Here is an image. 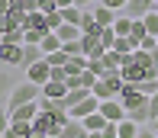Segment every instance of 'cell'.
<instances>
[{
	"instance_id": "29",
	"label": "cell",
	"mask_w": 158,
	"mask_h": 138,
	"mask_svg": "<svg viewBox=\"0 0 158 138\" xmlns=\"http://www.w3.org/2000/svg\"><path fill=\"white\" fill-rule=\"evenodd\" d=\"M61 52H64V55H84V52H81V39H74V42H61Z\"/></svg>"
},
{
	"instance_id": "8",
	"label": "cell",
	"mask_w": 158,
	"mask_h": 138,
	"mask_svg": "<svg viewBox=\"0 0 158 138\" xmlns=\"http://www.w3.org/2000/svg\"><path fill=\"white\" fill-rule=\"evenodd\" d=\"M97 109H100V100L90 93V97H84L77 106H71L68 116H71V119H87V116H90V112H97Z\"/></svg>"
},
{
	"instance_id": "36",
	"label": "cell",
	"mask_w": 158,
	"mask_h": 138,
	"mask_svg": "<svg viewBox=\"0 0 158 138\" xmlns=\"http://www.w3.org/2000/svg\"><path fill=\"white\" fill-rule=\"evenodd\" d=\"M100 3H106L110 10H123V6L129 3V0H100Z\"/></svg>"
},
{
	"instance_id": "11",
	"label": "cell",
	"mask_w": 158,
	"mask_h": 138,
	"mask_svg": "<svg viewBox=\"0 0 158 138\" xmlns=\"http://www.w3.org/2000/svg\"><path fill=\"white\" fill-rule=\"evenodd\" d=\"M81 52L87 58H100L106 48H103V42H100V35H81Z\"/></svg>"
},
{
	"instance_id": "3",
	"label": "cell",
	"mask_w": 158,
	"mask_h": 138,
	"mask_svg": "<svg viewBox=\"0 0 158 138\" xmlns=\"http://www.w3.org/2000/svg\"><path fill=\"white\" fill-rule=\"evenodd\" d=\"M126 87V81H123V74L119 71H106V74H100L97 77V84H94V97L97 100H113V97H119V90Z\"/></svg>"
},
{
	"instance_id": "4",
	"label": "cell",
	"mask_w": 158,
	"mask_h": 138,
	"mask_svg": "<svg viewBox=\"0 0 158 138\" xmlns=\"http://www.w3.org/2000/svg\"><path fill=\"white\" fill-rule=\"evenodd\" d=\"M39 97H42V87H35L32 81H23V84L13 87L10 100H6V109H16V106H23V103H35Z\"/></svg>"
},
{
	"instance_id": "32",
	"label": "cell",
	"mask_w": 158,
	"mask_h": 138,
	"mask_svg": "<svg viewBox=\"0 0 158 138\" xmlns=\"http://www.w3.org/2000/svg\"><path fill=\"white\" fill-rule=\"evenodd\" d=\"M6 128H10V109H6V106H0V135H3Z\"/></svg>"
},
{
	"instance_id": "7",
	"label": "cell",
	"mask_w": 158,
	"mask_h": 138,
	"mask_svg": "<svg viewBox=\"0 0 158 138\" xmlns=\"http://www.w3.org/2000/svg\"><path fill=\"white\" fill-rule=\"evenodd\" d=\"M0 61H3L6 68H19V64H23V45L0 42Z\"/></svg>"
},
{
	"instance_id": "13",
	"label": "cell",
	"mask_w": 158,
	"mask_h": 138,
	"mask_svg": "<svg viewBox=\"0 0 158 138\" xmlns=\"http://www.w3.org/2000/svg\"><path fill=\"white\" fill-rule=\"evenodd\" d=\"M87 71V55H71L68 61H64V74L74 77V74H84Z\"/></svg>"
},
{
	"instance_id": "45",
	"label": "cell",
	"mask_w": 158,
	"mask_h": 138,
	"mask_svg": "<svg viewBox=\"0 0 158 138\" xmlns=\"http://www.w3.org/2000/svg\"><path fill=\"white\" fill-rule=\"evenodd\" d=\"M152 10H155V13H158V0H155V6H152Z\"/></svg>"
},
{
	"instance_id": "31",
	"label": "cell",
	"mask_w": 158,
	"mask_h": 138,
	"mask_svg": "<svg viewBox=\"0 0 158 138\" xmlns=\"http://www.w3.org/2000/svg\"><path fill=\"white\" fill-rule=\"evenodd\" d=\"M139 48H142V52H155V48H158V35H145Z\"/></svg>"
},
{
	"instance_id": "2",
	"label": "cell",
	"mask_w": 158,
	"mask_h": 138,
	"mask_svg": "<svg viewBox=\"0 0 158 138\" xmlns=\"http://www.w3.org/2000/svg\"><path fill=\"white\" fill-rule=\"evenodd\" d=\"M68 122V112L64 109H48V112H42L32 119V135H48V138H55L61 132V125Z\"/></svg>"
},
{
	"instance_id": "6",
	"label": "cell",
	"mask_w": 158,
	"mask_h": 138,
	"mask_svg": "<svg viewBox=\"0 0 158 138\" xmlns=\"http://www.w3.org/2000/svg\"><path fill=\"white\" fill-rule=\"evenodd\" d=\"M100 112H103L106 122H123V119H126V106L119 103V97H113V100H100Z\"/></svg>"
},
{
	"instance_id": "44",
	"label": "cell",
	"mask_w": 158,
	"mask_h": 138,
	"mask_svg": "<svg viewBox=\"0 0 158 138\" xmlns=\"http://www.w3.org/2000/svg\"><path fill=\"white\" fill-rule=\"evenodd\" d=\"M87 138H103V135H100V132H87Z\"/></svg>"
},
{
	"instance_id": "40",
	"label": "cell",
	"mask_w": 158,
	"mask_h": 138,
	"mask_svg": "<svg viewBox=\"0 0 158 138\" xmlns=\"http://www.w3.org/2000/svg\"><path fill=\"white\" fill-rule=\"evenodd\" d=\"M58 3V10H68V6H74V0H55Z\"/></svg>"
},
{
	"instance_id": "39",
	"label": "cell",
	"mask_w": 158,
	"mask_h": 138,
	"mask_svg": "<svg viewBox=\"0 0 158 138\" xmlns=\"http://www.w3.org/2000/svg\"><path fill=\"white\" fill-rule=\"evenodd\" d=\"M10 13V0H0V16H6Z\"/></svg>"
},
{
	"instance_id": "33",
	"label": "cell",
	"mask_w": 158,
	"mask_h": 138,
	"mask_svg": "<svg viewBox=\"0 0 158 138\" xmlns=\"http://www.w3.org/2000/svg\"><path fill=\"white\" fill-rule=\"evenodd\" d=\"M55 10H58L55 0H39V13H45V16H48V13H55Z\"/></svg>"
},
{
	"instance_id": "10",
	"label": "cell",
	"mask_w": 158,
	"mask_h": 138,
	"mask_svg": "<svg viewBox=\"0 0 158 138\" xmlns=\"http://www.w3.org/2000/svg\"><path fill=\"white\" fill-rule=\"evenodd\" d=\"M55 138H87V128H84L81 119H71V116H68V122L61 125V132Z\"/></svg>"
},
{
	"instance_id": "19",
	"label": "cell",
	"mask_w": 158,
	"mask_h": 138,
	"mask_svg": "<svg viewBox=\"0 0 158 138\" xmlns=\"http://www.w3.org/2000/svg\"><path fill=\"white\" fill-rule=\"evenodd\" d=\"M135 135H139V122H132L129 116L123 122H116V138H135Z\"/></svg>"
},
{
	"instance_id": "9",
	"label": "cell",
	"mask_w": 158,
	"mask_h": 138,
	"mask_svg": "<svg viewBox=\"0 0 158 138\" xmlns=\"http://www.w3.org/2000/svg\"><path fill=\"white\" fill-rule=\"evenodd\" d=\"M35 116H39V100H35V103H23V106H16V109H10V122H32Z\"/></svg>"
},
{
	"instance_id": "37",
	"label": "cell",
	"mask_w": 158,
	"mask_h": 138,
	"mask_svg": "<svg viewBox=\"0 0 158 138\" xmlns=\"http://www.w3.org/2000/svg\"><path fill=\"white\" fill-rule=\"evenodd\" d=\"M100 0H74V6H81V10H94Z\"/></svg>"
},
{
	"instance_id": "15",
	"label": "cell",
	"mask_w": 158,
	"mask_h": 138,
	"mask_svg": "<svg viewBox=\"0 0 158 138\" xmlns=\"http://www.w3.org/2000/svg\"><path fill=\"white\" fill-rule=\"evenodd\" d=\"M84 97H90V90H87V87H77V90H68V93H64V100H61V109L68 112L71 106H77V103L84 100Z\"/></svg>"
},
{
	"instance_id": "21",
	"label": "cell",
	"mask_w": 158,
	"mask_h": 138,
	"mask_svg": "<svg viewBox=\"0 0 158 138\" xmlns=\"http://www.w3.org/2000/svg\"><path fill=\"white\" fill-rule=\"evenodd\" d=\"M39 48H42L45 55H52V52H58V48H61V39H58L55 32H45V35H42V42H39Z\"/></svg>"
},
{
	"instance_id": "20",
	"label": "cell",
	"mask_w": 158,
	"mask_h": 138,
	"mask_svg": "<svg viewBox=\"0 0 158 138\" xmlns=\"http://www.w3.org/2000/svg\"><path fill=\"white\" fill-rule=\"evenodd\" d=\"M145 35H148V32H145V23H142V19H132V29H129V35H126V39L132 42V48H139Z\"/></svg>"
},
{
	"instance_id": "18",
	"label": "cell",
	"mask_w": 158,
	"mask_h": 138,
	"mask_svg": "<svg viewBox=\"0 0 158 138\" xmlns=\"http://www.w3.org/2000/svg\"><path fill=\"white\" fill-rule=\"evenodd\" d=\"M42 58H45V52H42L39 45H23V64H19V68H29V64L42 61Z\"/></svg>"
},
{
	"instance_id": "14",
	"label": "cell",
	"mask_w": 158,
	"mask_h": 138,
	"mask_svg": "<svg viewBox=\"0 0 158 138\" xmlns=\"http://www.w3.org/2000/svg\"><path fill=\"white\" fill-rule=\"evenodd\" d=\"M90 13H94V19H97V26H113V19H116V16H113V13H116V10H110V6H106V3H97L94 6V10H90Z\"/></svg>"
},
{
	"instance_id": "41",
	"label": "cell",
	"mask_w": 158,
	"mask_h": 138,
	"mask_svg": "<svg viewBox=\"0 0 158 138\" xmlns=\"http://www.w3.org/2000/svg\"><path fill=\"white\" fill-rule=\"evenodd\" d=\"M142 6H145V10H152V6H155V0H142Z\"/></svg>"
},
{
	"instance_id": "12",
	"label": "cell",
	"mask_w": 158,
	"mask_h": 138,
	"mask_svg": "<svg viewBox=\"0 0 158 138\" xmlns=\"http://www.w3.org/2000/svg\"><path fill=\"white\" fill-rule=\"evenodd\" d=\"M64 93H68V84L64 81H48L42 87V97L45 100H64Z\"/></svg>"
},
{
	"instance_id": "17",
	"label": "cell",
	"mask_w": 158,
	"mask_h": 138,
	"mask_svg": "<svg viewBox=\"0 0 158 138\" xmlns=\"http://www.w3.org/2000/svg\"><path fill=\"white\" fill-rule=\"evenodd\" d=\"M81 122H84V128H87V132H103V128L110 125V122L103 119V112H100V109H97V112H90L87 119H81Z\"/></svg>"
},
{
	"instance_id": "16",
	"label": "cell",
	"mask_w": 158,
	"mask_h": 138,
	"mask_svg": "<svg viewBox=\"0 0 158 138\" xmlns=\"http://www.w3.org/2000/svg\"><path fill=\"white\" fill-rule=\"evenodd\" d=\"M55 35H58L61 42H74V39H81V26H74V23H61L58 29H55Z\"/></svg>"
},
{
	"instance_id": "24",
	"label": "cell",
	"mask_w": 158,
	"mask_h": 138,
	"mask_svg": "<svg viewBox=\"0 0 158 138\" xmlns=\"http://www.w3.org/2000/svg\"><path fill=\"white\" fill-rule=\"evenodd\" d=\"M113 52H119V55H132L135 48H132V42H129L126 35H116V42H113Z\"/></svg>"
},
{
	"instance_id": "34",
	"label": "cell",
	"mask_w": 158,
	"mask_h": 138,
	"mask_svg": "<svg viewBox=\"0 0 158 138\" xmlns=\"http://www.w3.org/2000/svg\"><path fill=\"white\" fill-rule=\"evenodd\" d=\"M135 138H158V132L152 125H139V135H135Z\"/></svg>"
},
{
	"instance_id": "1",
	"label": "cell",
	"mask_w": 158,
	"mask_h": 138,
	"mask_svg": "<svg viewBox=\"0 0 158 138\" xmlns=\"http://www.w3.org/2000/svg\"><path fill=\"white\" fill-rule=\"evenodd\" d=\"M119 103L126 106V116L132 122H139V125H148V122H152V116H148V97L135 84H126L123 90H119Z\"/></svg>"
},
{
	"instance_id": "30",
	"label": "cell",
	"mask_w": 158,
	"mask_h": 138,
	"mask_svg": "<svg viewBox=\"0 0 158 138\" xmlns=\"http://www.w3.org/2000/svg\"><path fill=\"white\" fill-rule=\"evenodd\" d=\"M45 23H48V29H52V32H55V29H58V26L64 23V16H61V10H55V13H48V16H45Z\"/></svg>"
},
{
	"instance_id": "26",
	"label": "cell",
	"mask_w": 158,
	"mask_h": 138,
	"mask_svg": "<svg viewBox=\"0 0 158 138\" xmlns=\"http://www.w3.org/2000/svg\"><path fill=\"white\" fill-rule=\"evenodd\" d=\"M68 58H71V55H64L61 48H58V52H52V55H45V61L52 64V68H64V61H68Z\"/></svg>"
},
{
	"instance_id": "22",
	"label": "cell",
	"mask_w": 158,
	"mask_h": 138,
	"mask_svg": "<svg viewBox=\"0 0 158 138\" xmlns=\"http://www.w3.org/2000/svg\"><path fill=\"white\" fill-rule=\"evenodd\" d=\"M129 29H132V16H116L113 19V32L116 35H129Z\"/></svg>"
},
{
	"instance_id": "25",
	"label": "cell",
	"mask_w": 158,
	"mask_h": 138,
	"mask_svg": "<svg viewBox=\"0 0 158 138\" xmlns=\"http://www.w3.org/2000/svg\"><path fill=\"white\" fill-rule=\"evenodd\" d=\"M81 6H68V10H61V16H64V23H74V26H81Z\"/></svg>"
},
{
	"instance_id": "28",
	"label": "cell",
	"mask_w": 158,
	"mask_h": 138,
	"mask_svg": "<svg viewBox=\"0 0 158 138\" xmlns=\"http://www.w3.org/2000/svg\"><path fill=\"white\" fill-rule=\"evenodd\" d=\"M139 90L145 93V97H152V93H158V77H148V81L139 84Z\"/></svg>"
},
{
	"instance_id": "5",
	"label": "cell",
	"mask_w": 158,
	"mask_h": 138,
	"mask_svg": "<svg viewBox=\"0 0 158 138\" xmlns=\"http://www.w3.org/2000/svg\"><path fill=\"white\" fill-rule=\"evenodd\" d=\"M26 81H32L35 87H45L48 81H52V64L42 58V61H35V64H29L26 68Z\"/></svg>"
},
{
	"instance_id": "38",
	"label": "cell",
	"mask_w": 158,
	"mask_h": 138,
	"mask_svg": "<svg viewBox=\"0 0 158 138\" xmlns=\"http://www.w3.org/2000/svg\"><path fill=\"white\" fill-rule=\"evenodd\" d=\"M100 135H103V138H116V122H110V125H106Z\"/></svg>"
},
{
	"instance_id": "27",
	"label": "cell",
	"mask_w": 158,
	"mask_h": 138,
	"mask_svg": "<svg viewBox=\"0 0 158 138\" xmlns=\"http://www.w3.org/2000/svg\"><path fill=\"white\" fill-rule=\"evenodd\" d=\"M100 42H103V48H113V42H116V32H113V26L100 29Z\"/></svg>"
},
{
	"instance_id": "35",
	"label": "cell",
	"mask_w": 158,
	"mask_h": 138,
	"mask_svg": "<svg viewBox=\"0 0 158 138\" xmlns=\"http://www.w3.org/2000/svg\"><path fill=\"white\" fill-rule=\"evenodd\" d=\"M148 116H158V93H152V97H148Z\"/></svg>"
},
{
	"instance_id": "43",
	"label": "cell",
	"mask_w": 158,
	"mask_h": 138,
	"mask_svg": "<svg viewBox=\"0 0 158 138\" xmlns=\"http://www.w3.org/2000/svg\"><path fill=\"white\" fill-rule=\"evenodd\" d=\"M148 125H152V128H155V132H158V116H155V119H152V122H148Z\"/></svg>"
},
{
	"instance_id": "42",
	"label": "cell",
	"mask_w": 158,
	"mask_h": 138,
	"mask_svg": "<svg viewBox=\"0 0 158 138\" xmlns=\"http://www.w3.org/2000/svg\"><path fill=\"white\" fill-rule=\"evenodd\" d=\"M152 64H155V68H158V48H155V52H152Z\"/></svg>"
},
{
	"instance_id": "23",
	"label": "cell",
	"mask_w": 158,
	"mask_h": 138,
	"mask_svg": "<svg viewBox=\"0 0 158 138\" xmlns=\"http://www.w3.org/2000/svg\"><path fill=\"white\" fill-rule=\"evenodd\" d=\"M142 23H145V32L148 35H158V13L155 10H148L145 16H142Z\"/></svg>"
},
{
	"instance_id": "46",
	"label": "cell",
	"mask_w": 158,
	"mask_h": 138,
	"mask_svg": "<svg viewBox=\"0 0 158 138\" xmlns=\"http://www.w3.org/2000/svg\"><path fill=\"white\" fill-rule=\"evenodd\" d=\"M0 138H6V135H0Z\"/></svg>"
}]
</instances>
